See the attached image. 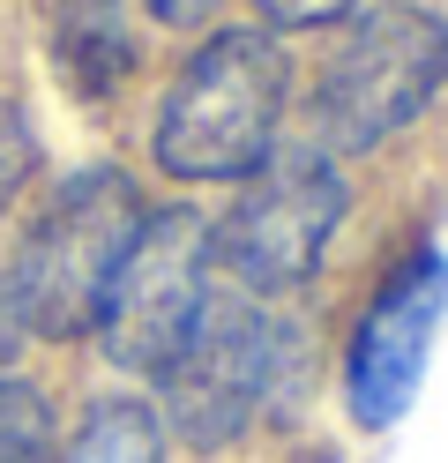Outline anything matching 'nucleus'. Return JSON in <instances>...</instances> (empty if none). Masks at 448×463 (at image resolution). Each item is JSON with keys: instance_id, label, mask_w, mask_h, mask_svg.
<instances>
[{"instance_id": "obj_7", "label": "nucleus", "mask_w": 448, "mask_h": 463, "mask_svg": "<svg viewBox=\"0 0 448 463\" xmlns=\"http://www.w3.org/2000/svg\"><path fill=\"white\" fill-rule=\"evenodd\" d=\"M441 314H448V262L434 247L404 254L388 284L374 292L367 322L351 336V359H344V396H351V419L358 426H396L411 411L418 382H426V359H434V336H441Z\"/></svg>"}, {"instance_id": "obj_12", "label": "nucleus", "mask_w": 448, "mask_h": 463, "mask_svg": "<svg viewBox=\"0 0 448 463\" xmlns=\"http://www.w3.org/2000/svg\"><path fill=\"white\" fill-rule=\"evenodd\" d=\"M254 8L277 23V31H321V23L351 15V0H254Z\"/></svg>"}, {"instance_id": "obj_9", "label": "nucleus", "mask_w": 448, "mask_h": 463, "mask_svg": "<svg viewBox=\"0 0 448 463\" xmlns=\"http://www.w3.org/2000/svg\"><path fill=\"white\" fill-rule=\"evenodd\" d=\"M60 463H165V426L149 403L105 396V403H90V419H82V433L68 441Z\"/></svg>"}, {"instance_id": "obj_8", "label": "nucleus", "mask_w": 448, "mask_h": 463, "mask_svg": "<svg viewBox=\"0 0 448 463\" xmlns=\"http://www.w3.org/2000/svg\"><path fill=\"white\" fill-rule=\"evenodd\" d=\"M45 45L75 82V98H112L135 68L128 0H45Z\"/></svg>"}, {"instance_id": "obj_14", "label": "nucleus", "mask_w": 448, "mask_h": 463, "mask_svg": "<svg viewBox=\"0 0 448 463\" xmlns=\"http://www.w3.org/2000/svg\"><path fill=\"white\" fill-rule=\"evenodd\" d=\"M142 8L157 15V23H172V31H187V23H202V15H217L224 0H142Z\"/></svg>"}, {"instance_id": "obj_4", "label": "nucleus", "mask_w": 448, "mask_h": 463, "mask_svg": "<svg viewBox=\"0 0 448 463\" xmlns=\"http://www.w3.org/2000/svg\"><path fill=\"white\" fill-rule=\"evenodd\" d=\"M344 224V172L321 142H269L254 172H239V202L209 232V269L254 299L307 284L329 232Z\"/></svg>"}, {"instance_id": "obj_10", "label": "nucleus", "mask_w": 448, "mask_h": 463, "mask_svg": "<svg viewBox=\"0 0 448 463\" xmlns=\"http://www.w3.org/2000/svg\"><path fill=\"white\" fill-rule=\"evenodd\" d=\"M0 463H60V433L38 389L0 382Z\"/></svg>"}, {"instance_id": "obj_1", "label": "nucleus", "mask_w": 448, "mask_h": 463, "mask_svg": "<svg viewBox=\"0 0 448 463\" xmlns=\"http://www.w3.org/2000/svg\"><path fill=\"white\" fill-rule=\"evenodd\" d=\"M299 366H307V336H299L291 314L209 277V299L195 314L187 344L157 373V389H165L157 426H172L187 449H224L262 419L269 396L291 389Z\"/></svg>"}, {"instance_id": "obj_5", "label": "nucleus", "mask_w": 448, "mask_h": 463, "mask_svg": "<svg viewBox=\"0 0 448 463\" xmlns=\"http://www.w3.org/2000/svg\"><path fill=\"white\" fill-rule=\"evenodd\" d=\"M448 82V23L411 0L358 8L344 45L321 68V135L337 150H381Z\"/></svg>"}, {"instance_id": "obj_11", "label": "nucleus", "mask_w": 448, "mask_h": 463, "mask_svg": "<svg viewBox=\"0 0 448 463\" xmlns=\"http://www.w3.org/2000/svg\"><path fill=\"white\" fill-rule=\"evenodd\" d=\"M30 165H38V142H30V120L0 98V217H8V202L30 187Z\"/></svg>"}, {"instance_id": "obj_13", "label": "nucleus", "mask_w": 448, "mask_h": 463, "mask_svg": "<svg viewBox=\"0 0 448 463\" xmlns=\"http://www.w3.org/2000/svg\"><path fill=\"white\" fill-rule=\"evenodd\" d=\"M23 344H30V322H23V299H15V284L0 277V382H8V366L23 359Z\"/></svg>"}, {"instance_id": "obj_2", "label": "nucleus", "mask_w": 448, "mask_h": 463, "mask_svg": "<svg viewBox=\"0 0 448 463\" xmlns=\"http://www.w3.org/2000/svg\"><path fill=\"white\" fill-rule=\"evenodd\" d=\"M284 52L269 31H217L157 105V165L172 180H239L269 157L284 112Z\"/></svg>"}, {"instance_id": "obj_3", "label": "nucleus", "mask_w": 448, "mask_h": 463, "mask_svg": "<svg viewBox=\"0 0 448 463\" xmlns=\"http://www.w3.org/2000/svg\"><path fill=\"white\" fill-rule=\"evenodd\" d=\"M135 224H142V194L128 172L112 165H90L75 172L68 187L45 202V217L30 224V240L15 254V299H23V322L30 336H90L98 329V307L112 292L119 262L135 247Z\"/></svg>"}, {"instance_id": "obj_6", "label": "nucleus", "mask_w": 448, "mask_h": 463, "mask_svg": "<svg viewBox=\"0 0 448 463\" xmlns=\"http://www.w3.org/2000/svg\"><path fill=\"white\" fill-rule=\"evenodd\" d=\"M209 277H217L209 269V224L195 210H142L135 247H128V262H119L90 336L105 344V359L119 373L157 382L165 359L195 329V314L209 299Z\"/></svg>"}]
</instances>
